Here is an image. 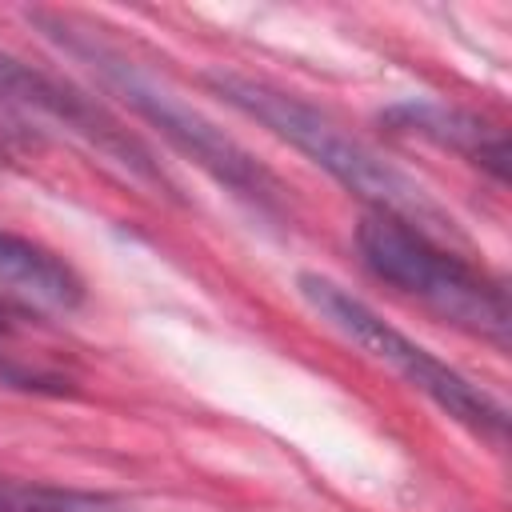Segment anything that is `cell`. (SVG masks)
I'll use <instances>...</instances> for the list:
<instances>
[{
    "mask_svg": "<svg viewBox=\"0 0 512 512\" xmlns=\"http://www.w3.org/2000/svg\"><path fill=\"white\" fill-rule=\"evenodd\" d=\"M212 92H220L232 108H240L244 116H252L256 124H264L268 132H276L280 140H288L296 152H304L312 164H320L332 180H340L348 192H356L360 200H368L376 212L400 216L412 228H420L424 236L440 240L444 232L452 236V216L396 164H388L380 152H372L364 140H356L352 132H344L336 120H328L320 108H312L308 100L272 88L264 80L252 76H236V72H212L208 76Z\"/></svg>",
    "mask_w": 512,
    "mask_h": 512,
    "instance_id": "6da1fadb",
    "label": "cell"
},
{
    "mask_svg": "<svg viewBox=\"0 0 512 512\" xmlns=\"http://www.w3.org/2000/svg\"><path fill=\"white\" fill-rule=\"evenodd\" d=\"M356 244L372 276L416 296L440 320L496 344L500 352L508 348L512 320L500 280L476 272L452 248H444L440 240L424 236L420 228L388 212H368L356 228Z\"/></svg>",
    "mask_w": 512,
    "mask_h": 512,
    "instance_id": "7a4b0ae2",
    "label": "cell"
},
{
    "mask_svg": "<svg viewBox=\"0 0 512 512\" xmlns=\"http://www.w3.org/2000/svg\"><path fill=\"white\" fill-rule=\"evenodd\" d=\"M36 20L48 24V32H52L72 56L88 60L92 72H96L128 108H136L144 120H152L180 152H188V156H192L200 168H208L220 184H228L232 192H240V196L252 200V204H272V200H276V192H280L276 176H272L268 168H260V164H256L232 136H224L208 116H200V112H196L192 104H184L172 88H164L156 76H148L140 64L124 60L120 52L104 48L96 36L76 32V28L64 24V20H48L44 12H36Z\"/></svg>",
    "mask_w": 512,
    "mask_h": 512,
    "instance_id": "3957f363",
    "label": "cell"
},
{
    "mask_svg": "<svg viewBox=\"0 0 512 512\" xmlns=\"http://www.w3.org/2000/svg\"><path fill=\"white\" fill-rule=\"evenodd\" d=\"M300 296L340 332L348 336L356 348H364L368 356H376L380 364H388L396 376H404L416 392H424L436 408H444L456 424H464L468 432L504 444L508 432V416L500 408V400H492L480 384H472L464 372H456L452 364H444L440 356H432L424 344H416L412 336H404L400 328H392L380 312H372L360 296L344 292L336 280L304 272L300 276Z\"/></svg>",
    "mask_w": 512,
    "mask_h": 512,
    "instance_id": "277c9868",
    "label": "cell"
},
{
    "mask_svg": "<svg viewBox=\"0 0 512 512\" xmlns=\"http://www.w3.org/2000/svg\"><path fill=\"white\" fill-rule=\"evenodd\" d=\"M0 100L20 104V108H36L48 112L52 120H64L72 132H80L84 140H92L100 152L116 156L124 168H132L140 180H152L160 192H172V184L164 180V172L152 164V156L144 152V144L136 136H128V128H120L100 104H92L88 96H80L76 88L52 80L48 72L24 64L20 56L0 48Z\"/></svg>",
    "mask_w": 512,
    "mask_h": 512,
    "instance_id": "5b68a950",
    "label": "cell"
},
{
    "mask_svg": "<svg viewBox=\"0 0 512 512\" xmlns=\"http://www.w3.org/2000/svg\"><path fill=\"white\" fill-rule=\"evenodd\" d=\"M384 120L400 132H412L420 140H432L436 148H448V152L464 156L468 164L492 172L496 180L508 176V140H504V132L484 124L472 112L444 108V104H400Z\"/></svg>",
    "mask_w": 512,
    "mask_h": 512,
    "instance_id": "8992f818",
    "label": "cell"
},
{
    "mask_svg": "<svg viewBox=\"0 0 512 512\" xmlns=\"http://www.w3.org/2000/svg\"><path fill=\"white\" fill-rule=\"evenodd\" d=\"M0 292L28 308L72 312L84 300L80 276L48 248L0 228Z\"/></svg>",
    "mask_w": 512,
    "mask_h": 512,
    "instance_id": "52a82bcc",
    "label": "cell"
},
{
    "mask_svg": "<svg viewBox=\"0 0 512 512\" xmlns=\"http://www.w3.org/2000/svg\"><path fill=\"white\" fill-rule=\"evenodd\" d=\"M0 512H128L112 496L52 488V484H24L0 476Z\"/></svg>",
    "mask_w": 512,
    "mask_h": 512,
    "instance_id": "ba28073f",
    "label": "cell"
},
{
    "mask_svg": "<svg viewBox=\"0 0 512 512\" xmlns=\"http://www.w3.org/2000/svg\"><path fill=\"white\" fill-rule=\"evenodd\" d=\"M0 332H4V312H0Z\"/></svg>",
    "mask_w": 512,
    "mask_h": 512,
    "instance_id": "9c48e42d",
    "label": "cell"
}]
</instances>
